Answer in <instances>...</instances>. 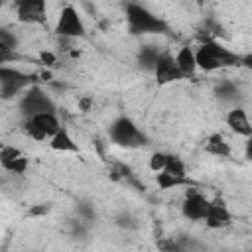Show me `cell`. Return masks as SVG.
Instances as JSON below:
<instances>
[{
    "instance_id": "obj_16",
    "label": "cell",
    "mask_w": 252,
    "mask_h": 252,
    "mask_svg": "<svg viewBox=\"0 0 252 252\" xmlns=\"http://www.w3.org/2000/svg\"><path fill=\"white\" fill-rule=\"evenodd\" d=\"M159 53L161 51L156 45H142L140 51H138V57H136L138 59V67L144 69V71H154Z\"/></svg>"
},
{
    "instance_id": "obj_23",
    "label": "cell",
    "mask_w": 252,
    "mask_h": 252,
    "mask_svg": "<svg viewBox=\"0 0 252 252\" xmlns=\"http://www.w3.org/2000/svg\"><path fill=\"white\" fill-rule=\"evenodd\" d=\"M18 156H22V152H20L18 148H14V146H4V148L0 150V165L6 163V161H10V159H14V158H18Z\"/></svg>"
},
{
    "instance_id": "obj_12",
    "label": "cell",
    "mask_w": 252,
    "mask_h": 252,
    "mask_svg": "<svg viewBox=\"0 0 252 252\" xmlns=\"http://www.w3.org/2000/svg\"><path fill=\"white\" fill-rule=\"evenodd\" d=\"M224 120H226V126L232 132H236L238 136H244V138H250L252 136V124H250L248 114H246V110L242 106H232L226 112Z\"/></svg>"
},
{
    "instance_id": "obj_3",
    "label": "cell",
    "mask_w": 252,
    "mask_h": 252,
    "mask_svg": "<svg viewBox=\"0 0 252 252\" xmlns=\"http://www.w3.org/2000/svg\"><path fill=\"white\" fill-rule=\"evenodd\" d=\"M108 136H110L112 144H116L120 148H140V146L150 144V138L146 136V132H142L138 128V124L128 116H118L110 124Z\"/></svg>"
},
{
    "instance_id": "obj_6",
    "label": "cell",
    "mask_w": 252,
    "mask_h": 252,
    "mask_svg": "<svg viewBox=\"0 0 252 252\" xmlns=\"http://www.w3.org/2000/svg\"><path fill=\"white\" fill-rule=\"evenodd\" d=\"M61 128L57 114L53 112H41V114H33L30 118H26L24 122V132L33 138L35 142H43L47 138H51L57 130Z\"/></svg>"
},
{
    "instance_id": "obj_10",
    "label": "cell",
    "mask_w": 252,
    "mask_h": 252,
    "mask_svg": "<svg viewBox=\"0 0 252 252\" xmlns=\"http://www.w3.org/2000/svg\"><path fill=\"white\" fill-rule=\"evenodd\" d=\"M209 209V199H205L197 189H187L185 201L181 205V213L189 220H203Z\"/></svg>"
},
{
    "instance_id": "obj_8",
    "label": "cell",
    "mask_w": 252,
    "mask_h": 252,
    "mask_svg": "<svg viewBox=\"0 0 252 252\" xmlns=\"http://www.w3.org/2000/svg\"><path fill=\"white\" fill-rule=\"evenodd\" d=\"M18 20L22 24H45V0H14Z\"/></svg>"
},
{
    "instance_id": "obj_25",
    "label": "cell",
    "mask_w": 252,
    "mask_h": 252,
    "mask_svg": "<svg viewBox=\"0 0 252 252\" xmlns=\"http://www.w3.org/2000/svg\"><path fill=\"white\" fill-rule=\"evenodd\" d=\"M77 211H79V217H81L83 220H93V219H94V211H93L91 205H79Z\"/></svg>"
},
{
    "instance_id": "obj_26",
    "label": "cell",
    "mask_w": 252,
    "mask_h": 252,
    "mask_svg": "<svg viewBox=\"0 0 252 252\" xmlns=\"http://www.w3.org/2000/svg\"><path fill=\"white\" fill-rule=\"evenodd\" d=\"M39 61H41L45 67H51V65H55V55H53L51 51H41V53H39Z\"/></svg>"
},
{
    "instance_id": "obj_9",
    "label": "cell",
    "mask_w": 252,
    "mask_h": 252,
    "mask_svg": "<svg viewBox=\"0 0 252 252\" xmlns=\"http://www.w3.org/2000/svg\"><path fill=\"white\" fill-rule=\"evenodd\" d=\"M154 77L159 85H167V83H175L179 79H183V75L179 73L177 69V63H175V57L169 53V51H161L158 61H156V67H154Z\"/></svg>"
},
{
    "instance_id": "obj_24",
    "label": "cell",
    "mask_w": 252,
    "mask_h": 252,
    "mask_svg": "<svg viewBox=\"0 0 252 252\" xmlns=\"http://www.w3.org/2000/svg\"><path fill=\"white\" fill-rule=\"evenodd\" d=\"M16 59H20L18 51H16V49H10V47H6V45L0 43V65L10 63V61H16Z\"/></svg>"
},
{
    "instance_id": "obj_4",
    "label": "cell",
    "mask_w": 252,
    "mask_h": 252,
    "mask_svg": "<svg viewBox=\"0 0 252 252\" xmlns=\"http://www.w3.org/2000/svg\"><path fill=\"white\" fill-rule=\"evenodd\" d=\"M20 112L24 114V118H30L33 114H41V112H53L57 114V104L53 102V98L37 85H32L24 91L20 102H18Z\"/></svg>"
},
{
    "instance_id": "obj_13",
    "label": "cell",
    "mask_w": 252,
    "mask_h": 252,
    "mask_svg": "<svg viewBox=\"0 0 252 252\" xmlns=\"http://www.w3.org/2000/svg\"><path fill=\"white\" fill-rule=\"evenodd\" d=\"M213 94H215L220 102H228V104L238 106L236 102L240 100V94H242V93H240V89H238L236 83H232V81H220V83L215 85Z\"/></svg>"
},
{
    "instance_id": "obj_11",
    "label": "cell",
    "mask_w": 252,
    "mask_h": 252,
    "mask_svg": "<svg viewBox=\"0 0 252 252\" xmlns=\"http://www.w3.org/2000/svg\"><path fill=\"white\" fill-rule=\"evenodd\" d=\"M205 224L213 230L217 228H226L230 226L232 222V215L230 211L226 209V205L220 201V199H215V201H209V209H207V215H205Z\"/></svg>"
},
{
    "instance_id": "obj_27",
    "label": "cell",
    "mask_w": 252,
    "mask_h": 252,
    "mask_svg": "<svg viewBox=\"0 0 252 252\" xmlns=\"http://www.w3.org/2000/svg\"><path fill=\"white\" fill-rule=\"evenodd\" d=\"M132 220H134V219H132V217L126 213V215L118 217V220H116V222H118L120 226H126V228H130V226H134V224H132Z\"/></svg>"
},
{
    "instance_id": "obj_1",
    "label": "cell",
    "mask_w": 252,
    "mask_h": 252,
    "mask_svg": "<svg viewBox=\"0 0 252 252\" xmlns=\"http://www.w3.org/2000/svg\"><path fill=\"white\" fill-rule=\"evenodd\" d=\"M244 61L242 55L230 51L228 47L213 41V39H207L199 45V49L195 51V63H197V69L205 71V73H213V71H219V69H226V67H234V65H240Z\"/></svg>"
},
{
    "instance_id": "obj_29",
    "label": "cell",
    "mask_w": 252,
    "mask_h": 252,
    "mask_svg": "<svg viewBox=\"0 0 252 252\" xmlns=\"http://www.w3.org/2000/svg\"><path fill=\"white\" fill-rule=\"evenodd\" d=\"M47 211H49L47 207H35V209L30 211V215H43V213H47Z\"/></svg>"
},
{
    "instance_id": "obj_15",
    "label": "cell",
    "mask_w": 252,
    "mask_h": 252,
    "mask_svg": "<svg viewBox=\"0 0 252 252\" xmlns=\"http://www.w3.org/2000/svg\"><path fill=\"white\" fill-rule=\"evenodd\" d=\"M175 63L177 69L183 77H191L197 71V63H195V51L191 47H181L175 55Z\"/></svg>"
},
{
    "instance_id": "obj_17",
    "label": "cell",
    "mask_w": 252,
    "mask_h": 252,
    "mask_svg": "<svg viewBox=\"0 0 252 252\" xmlns=\"http://www.w3.org/2000/svg\"><path fill=\"white\" fill-rule=\"evenodd\" d=\"M205 152L213 154V156H219V158H228L230 156V146L220 134H213L205 142Z\"/></svg>"
},
{
    "instance_id": "obj_5",
    "label": "cell",
    "mask_w": 252,
    "mask_h": 252,
    "mask_svg": "<svg viewBox=\"0 0 252 252\" xmlns=\"http://www.w3.org/2000/svg\"><path fill=\"white\" fill-rule=\"evenodd\" d=\"M35 79H37V75H30V73H24L14 67L0 65V96L14 98L28 87L35 85Z\"/></svg>"
},
{
    "instance_id": "obj_2",
    "label": "cell",
    "mask_w": 252,
    "mask_h": 252,
    "mask_svg": "<svg viewBox=\"0 0 252 252\" xmlns=\"http://www.w3.org/2000/svg\"><path fill=\"white\" fill-rule=\"evenodd\" d=\"M126 22H128L130 33H134V35L167 33L169 32V26L161 18H158L148 8H144L140 4H134V2L126 6Z\"/></svg>"
},
{
    "instance_id": "obj_21",
    "label": "cell",
    "mask_w": 252,
    "mask_h": 252,
    "mask_svg": "<svg viewBox=\"0 0 252 252\" xmlns=\"http://www.w3.org/2000/svg\"><path fill=\"white\" fill-rule=\"evenodd\" d=\"M165 159H167V154H163V152H156V154H152V158H150V169L152 171H161L163 169V165H165Z\"/></svg>"
},
{
    "instance_id": "obj_22",
    "label": "cell",
    "mask_w": 252,
    "mask_h": 252,
    "mask_svg": "<svg viewBox=\"0 0 252 252\" xmlns=\"http://www.w3.org/2000/svg\"><path fill=\"white\" fill-rule=\"evenodd\" d=\"M0 43L6 45V47H10V49H16V47H18V37H16L10 30L0 28Z\"/></svg>"
},
{
    "instance_id": "obj_20",
    "label": "cell",
    "mask_w": 252,
    "mask_h": 252,
    "mask_svg": "<svg viewBox=\"0 0 252 252\" xmlns=\"http://www.w3.org/2000/svg\"><path fill=\"white\" fill-rule=\"evenodd\" d=\"M2 167H4L6 171H10V173L22 175V173H26V169H28V159H26L24 156H18V158H14V159L2 163Z\"/></svg>"
},
{
    "instance_id": "obj_14",
    "label": "cell",
    "mask_w": 252,
    "mask_h": 252,
    "mask_svg": "<svg viewBox=\"0 0 252 252\" xmlns=\"http://www.w3.org/2000/svg\"><path fill=\"white\" fill-rule=\"evenodd\" d=\"M49 140H51V142H49V148L55 150V152H73V154L79 152L77 142L73 140V136H71V134L67 132V128H63V126H61Z\"/></svg>"
},
{
    "instance_id": "obj_18",
    "label": "cell",
    "mask_w": 252,
    "mask_h": 252,
    "mask_svg": "<svg viewBox=\"0 0 252 252\" xmlns=\"http://www.w3.org/2000/svg\"><path fill=\"white\" fill-rule=\"evenodd\" d=\"M156 181H158V187L159 189H171V187H181V185H191V179L187 177H177V175H171L167 171H158L156 175Z\"/></svg>"
},
{
    "instance_id": "obj_19",
    "label": "cell",
    "mask_w": 252,
    "mask_h": 252,
    "mask_svg": "<svg viewBox=\"0 0 252 252\" xmlns=\"http://www.w3.org/2000/svg\"><path fill=\"white\" fill-rule=\"evenodd\" d=\"M163 171H167V173H171V175H177V177H187L185 163H183L177 156H171V154H167V159H165Z\"/></svg>"
},
{
    "instance_id": "obj_28",
    "label": "cell",
    "mask_w": 252,
    "mask_h": 252,
    "mask_svg": "<svg viewBox=\"0 0 252 252\" xmlns=\"http://www.w3.org/2000/svg\"><path fill=\"white\" fill-rule=\"evenodd\" d=\"M79 106H81L83 112H87V110L91 108V98H81V100H79Z\"/></svg>"
},
{
    "instance_id": "obj_7",
    "label": "cell",
    "mask_w": 252,
    "mask_h": 252,
    "mask_svg": "<svg viewBox=\"0 0 252 252\" xmlns=\"http://www.w3.org/2000/svg\"><path fill=\"white\" fill-rule=\"evenodd\" d=\"M55 33L61 35V37H69V39L85 37V35H87L85 24H83L79 12H77L73 6H65V8L59 12L57 24H55Z\"/></svg>"
}]
</instances>
